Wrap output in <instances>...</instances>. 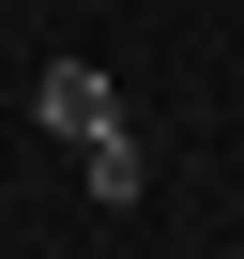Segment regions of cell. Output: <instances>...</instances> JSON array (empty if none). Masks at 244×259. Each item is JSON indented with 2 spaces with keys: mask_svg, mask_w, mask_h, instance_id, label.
I'll list each match as a JSON object with an SVG mask.
<instances>
[{
  "mask_svg": "<svg viewBox=\"0 0 244 259\" xmlns=\"http://www.w3.org/2000/svg\"><path fill=\"white\" fill-rule=\"evenodd\" d=\"M31 122H46V138H76V153H92V138H122V92H107L92 61H46V76H31Z\"/></svg>",
  "mask_w": 244,
  "mask_h": 259,
  "instance_id": "6da1fadb",
  "label": "cell"
},
{
  "mask_svg": "<svg viewBox=\"0 0 244 259\" xmlns=\"http://www.w3.org/2000/svg\"><path fill=\"white\" fill-rule=\"evenodd\" d=\"M76 168H92V198H107V213H138V183H153V168H138V122H122V138H92Z\"/></svg>",
  "mask_w": 244,
  "mask_h": 259,
  "instance_id": "7a4b0ae2",
  "label": "cell"
},
{
  "mask_svg": "<svg viewBox=\"0 0 244 259\" xmlns=\"http://www.w3.org/2000/svg\"><path fill=\"white\" fill-rule=\"evenodd\" d=\"M0 107H16V76H0Z\"/></svg>",
  "mask_w": 244,
  "mask_h": 259,
  "instance_id": "3957f363",
  "label": "cell"
}]
</instances>
